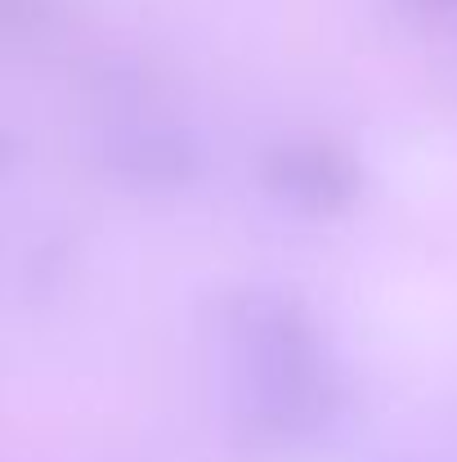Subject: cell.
<instances>
[{
  "label": "cell",
  "mask_w": 457,
  "mask_h": 462,
  "mask_svg": "<svg viewBox=\"0 0 457 462\" xmlns=\"http://www.w3.org/2000/svg\"><path fill=\"white\" fill-rule=\"evenodd\" d=\"M431 9H457V0H426Z\"/></svg>",
  "instance_id": "1"
}]
</instances>
